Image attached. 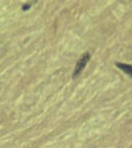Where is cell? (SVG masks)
<instances>
[{"instance_id": "6da1fadb", "label": "cell", "mask_w": 132, "mask_h": 148, "mask_svg": "<svg viewBox=\"0 0 132 148\" xmlns=\"http://www.w3.org/2000/svg\"><path fill=\"white\" fill-rule=\"evenodd\" d=\"M90 57H91L90 53H89V52H86V53L84 54V56H82V57L79 59L77 64H76V67L74 69L73 78H76L80 75V73L84 70L85 66L87 65V63L89 62V60H90Z\"/></svg>"}, {"instance_id": "3957f363", "label": "cell", "mask_w": 132, "mask_h": 148, "mask_svg": "<svg viewBox=\"0 0 132 148\" xmlns=\"http://www.w3.org/2000/svg\"><path fill=\"white\" fill-rule=\"evenodd\" d=\"M31 7V4H26V5H24L23 7H22V9L24 11H26V10H28L29 8Z\"/></svg>"}, {"instance_id": "7a4b0ae2", "label": "cell", "mask_w": 132, "mask_h": 148, "mask_svg": "<svg viewBox=\"0 0 132 148\" xmlns=\"http://www.w3.org/2000/svg\"><path fill=\"white\" fill-rule=\"evenodd\" d=\"M116 66L120 69V70L123 71V72H125L127 75H129L130 77H132V65H130V64H126V63L117 62Z\"/></svg>"}]
</instances>
